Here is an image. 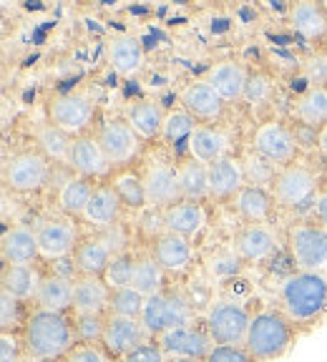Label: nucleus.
<instances>
[{"instance_id":"obj_30","label":"nucleus","mask_w":327,"mask_h":362,"mask_svg":"<svg viewBox=\"0 0 327 362\" xmlns=\"http://www.w3.org/2000/svg\"><path fill=\"white\" fill-rule=\"evenodd\" d=\"M96 187H98V184L93 179L71 174L61 184V189H58V197H56L58 211H61V214H66V216H71V219H79V216H84L91 197H93V192H96Z\"/></svg>"},{"instance_id":"obj_33","label":"nucleus","mask_w":327,"mask_h":362,"mask_svg":"<svg viewBox=\"0 0 327 362\" xmlns=\"http://www.w3.org/2000/svg\"><path fill=\"white\" fill-rule=\"evenodd\" d=\"M111 287L103 277H86L81 274L74 282V312H91V315H108Z\"/></svg>"},{"instance_id":"obj_23","label":"nucleus","mask_w":327,"mask_h":362,"mask_svg":"<svg viewBox=\"0 0 327 362\" xmlns=\"http://www.w3.org/2000/svg\"><path fill=\"white\" fill-rule=\"evenodd\" d=\"M209 176V197L212 199H234L239 189L247 184L242 169V158L237 156H224L214 164L207 166Z\"/></svg>"},{"instance_id":"obj_47","label":"nucleus","mask_w":327,"mask_h":362,"mask_svg":"<svg viewBox=\"0 0 327 362\" xmlns=\"http://www.w3.org/2000/svg\"><path fill=\"white\" fill-rule=\"evenodd\" d=\"M244 267L242 257L237 255V249L229 247V249H217L214 255L207 259V269L212 277H219V279H229L234 274H239Z\"/></svg>"},{"instance_id":"obj_29","label":"nucleus","mask_w":327,"mask_h":362,"mask_svg":"<svg viewBox=\"0 0 327 362\" xmlns=\"http://www.w3.org/2000/svg\"><path fill=\"white\" fill-rule=\"evenodd\" d=\"M164 121H166V113H164L161 103L151 101V98H142V101H134L126 108V124L136 131V136L142 141H154L161 136Z\"/></svg>"},{"instance_id":"obj_51","label":"nucleus","mask_w":327,"mask_h":362,"mask_svg":"<svg viewBox=\"0 0 327 362\" xmlns=\"http://www.w3.org/2000/svg\"><path fill=\"white\" fill-rule=\"evenodd\" d=\"M166 360L169 357L161 350V345H159L156 339H149V342L139 345L136 350H131L126 357H121L119 362H166Z\"/></svg>"},{"instance_id":"obj_19","label":"nucleus","mask_w":327,"mask_h":362,"mask_svg":"<svg viewBox=\"0 0 327 362\" xmlns=\"http://www.w3.org/2000/svg\"><path fill=\"white\" fill-rule=\"evenodd\" d=\"M0 255H3V264H35L40 259L35 226L21 224V221L13 226H6Z\"/></svg>"},{"instance_id":"obj_42","label":"nucleus","mask_w":327,"mask_h":362,"mask_svg":"<svg viewBox=\"0 0 327 362\" xmlns=\"http://www.w3.org/2000/svg\"><path fill=\"white\" fill-rule=\"evenodd\" d=\"M28 302L18 300L13 294L3 292L0 289V329L8 334H21L25 322H28V317L33 310H28Z\"/></svg>"},{"instance_id":"obj_31","label":"nucleus","mask_w":327,"mask_h":362,"mask_svg":"<svg viewBox=\"0 0 327 362\" xmlns=\"http://www.w3.org/2000/svg\"><path fill=\"white\" fill-rule=\"evenodd\" d=\"M294 124L310 126V129L320 131L327 124V88H315L307 86L302 93H297L289 106Z\"/></svg>"},{"instance_id":"obj_39","label":"nucleus","mask_w":327,"mask_h":362,"mask_svg":"<svg viewBox=\"0 0 327 362\" xmlns=\"http://www.w3.org/2000/svg\"><path fill=\"white\" fill-rule=\"evenodd\" d=\"M111 184H113V189H116V194H119V199L124 202L126 211H144V209H149L147 189H144L142 171L121 169V171H116V174H113Z\"/></svg>"},{"instance_id":"obj_3","label":"nucleus","mask_w":327,"mask_h":362,"mask_svg":"<svg viewBox=\"0 0 327 362\" xmlns=\"http://www.w3.org/2000/svg\"><path fill=\"white\" fill-rule=\"evenodd\" d=\"M297 337V325L282 310H262L252 317L244 347L257 362H270L289 352Z\"/></svg>"},{"instance_id":"obj_7","label":"nucleus","mask_w":327,"mask_h":362,"mask_svg":"<svg viewBox=\"0 0 327 362\" xmlns=\"http://www.w3.org/2000/svg\"><path fill=\"white\" fill-rule=\"evenodd\" d=\"M287 249L302 272H327V229L320 221L299 219L287 226Z\"/></svg>"},{"instance_id":"obj_1","label":"nucleus","mask_w":327,"mask_h":362,"mask_svg":"<svg viewBox=\"0 0 327 362\" xmlns=\"http://www.w3.org/2000/svg\"><path fill=\"white\" fill-rule=\"evenodd\" d=\"M21 337L28 362L63 360L79 345L74 332V312H51L33 307Z\"/></svg>"},{"instance_id":"obj_22","label":"nucleus","mask_w":327,"mask_h":362,"mask_svg":"<svg viewBox=\"0 0 327 362\" xmlns=\"http://www.w3.org/2000/svg\"><path fill=\"white\" fill-rule=\"evenodd\" d=\"M151 257L159 262V267L166 274H176V272H184L186 267L192 264L194 249L186 237L164 232L151 239Z\"/></svg>"},{"instance_id":"obj_37","label":"nucleus","mask_w":327,"mask_h":362,"mask_svg":"<svg viewBox=\"0 0 327 362\" xmlns=\"http://www.w3.org/2000/svg\"><path fill=\"white\" fill-rule=\"evenodd\" d=\"M176 169H179V187L181 197L192 199V202H204L209 197V176L207 166L197 161L194 156H181L176 158Z\"/></svg>"},{"instance_id":"obj_52","label":"nucleus","mask_w":327,"mask_h":362,"mask_svg":"<svg viewBox=\"0 0 327 362\" xmlns=\"http://www.w3.org/2000/svg\"><path fill=\"white\" fill-rule=\"evenodd\" d=\"M25 360V350H23V337L21 334H0V362H23Z\"/></svg>"},{"instance_id":"obj_36","label":"nucleus","mask_w":327,"mask_h":362,"mask_svg":"<svg viewBox=\"0 0 327 362\" xmlns=\"http://www.w3.org/2000/svg\"><path fill=\"white\" fill-rule=\"evenodd\" d=\"M33 141L40 151L48 156V161L53 164H68V151H71V141L74 136H68L63 129H58L51 121H40L33 126Z\"/></svg>"},{"instance_id":"obj_38","label":"nucleus","mask_w":327,"mask_h":362,"mask_svg":"<svg viewBox=\"0 0 327 362\" xmlns=\"http://www.w3.org/2000/svg\"><path fill=\"white\" fill-rule=\"evenodd\" d=\"M199 129V121L194 116L184 111V108H174V111L166 113V121H164V129L159 141L166 148H184L189 151V139Z\"/></svg>"},{"instance_id":"obj_26","label":"nucleus","mask_w":327,"mask_h":362,"mask_svg":"<svg viewBox=\"0 0 327 362\" xmlns=\"http://www.w3.org/2000/svg\"><path fill=\"white\" fill-rule=\"evenodd\" d=\"M229 146H231V139L222 126H202L192 134L189 139V156H194L197 161H202L204 166L214 164L219 158L224 156H231L229 153Z\"/></svg>"},{"instance_id":"obj_28","label":"nucleus","mask_w":327,"mask_h":362,"mask_svg":"<svg viewBox=\"0 0 327 362\" xmlns=\"http://www.w3.org/2000/svg\"><path fill=\"white\" fill-rule=\"evenodd\" d=\"M106 58L113 66V71L121 76H136L144 68V45L139 43V38L129 33L113 35L106 45Z\"/></svg>"},{"instance_id":"obj_43","label":"nucleus","mask_w":327,"mask_h":362,"mask_svg":"<svg viewBox=\"0 0 327 362\" xmlns=\"http://www.w3.org/2000/svg\"><path fill=\"white\" fill-rule=\"evenodd\" d=\"M242 169H244V179H247V184L270 189L272 181H275V176H277V171H280V166H275L272 161H267L265 156H260L257 151L249 148V151L242 156Z\"/></svg>"},{"instance_id":"obj_25","label":"nucleus","mask_w":327,"mask_h":362,"mask_svg":"<svg viewBox=\"0 0 327 362\" xmlns=\"http://www.w3.org/2000/svg\"><path fill=\"white\" fill-rule=\"evenodd\" d=\"M161 226H164V232H169V234H179V237H186V239L197 237L204 226L202 202L181 199V202L171 204L169 209L161 211Z\"/></svg>"},{"instance_id":"obj_56","label":"nucleus","mask_w":327,"mask_h":362,"mask_svg":"<svg viewBox=\"0 0 327 362\" xmlns=\"http://www.w3.org/2000/svg\"><path fill=\"white\" fill-rule=\"evenodd\" d=\"M315 216H317V221L327 229V187L322 189L320 199H317V204H315Z\"/></svg>"},{"instance_id":"obj_14","label":"nucleus","mask_w":327,"mask_h":362,"mask_svg":"<svg viewBox=\"0 0 327 362\" xmlns=\"http://www.w3.org/2000/svg\"><path fill=\"white\" fill-rule=\"evenodd\" d=\"M179 103L189 116L199 121L202 126H217L224 116V106L222 96L217 93L207 78H194L189 83L181 86L179 90Z\"/></svg>"},{"instance_id":"obj_34","label":"nucleus","mask_w":327,"mask_h":362,"mask_svg":"<svg viewBox=\"0 0 327 362\" xmlns=\"http://www.w3.org/2000/svg\"><path fill=\"white\" fill-rule=\"evenodd\" d=\"M33 305L51 312H74V282L56 277L51 272H43Z\"/></svg>"},{"instance_id":"obj_27","label":"nucleus","mask_w":327,"mask_h":362,"mask_svg":"<svg viewBox=\"0 0 327 362\" xmlns=\"http://www.w3.org/2000/svg\"><path fill=\"white\" fill-rule=\"evenodd\" d=\"M234 209L244 219V224H270L272 216H275L277 202L270 189L244 184L234 197Z\"/></svg>"},{"instance_id":"obj_6","label":"nucleus","mask_w":327,"mask_h":362,"mask_svg":"<svg viewBox=\"0 0 327 362\" xmlns=\"http://www.w3.org/2000/svg\"><path fill=\"white\" fill-rule=\"evenodd\" d=\"M194 322V307L184 294L164 289L159 294L147 297L142 312V325L151 339H159L164 332Z\"/></svg>"},{"instance_id":"obj_55","label":"nucleus","mask_w":327,"mask_h":362,"mask_svg":"<svg viewBox=\"0 0 327 362\" xmlns=\"http://www.w3.org/2000/svg\"><path fill=\"white\" fill-rule=\"evenodd\" d=\"M292 131H294V141H297L299 153L317 148V131L315 129H310V126H302V124H294Z\"/></svg>"},{"instance_id":"obj_24","label":"nucleus","mask_w":327,"mask_h":362,"mask_svg":"<svg viewBox=\"0 0 327 362\" xmlns=\"http://www.w3.org/2000/svg\"><path fill=\"white\" fill-rule=\"evenodd\" d=\"M287 16L294 33L310 43L322 45V40L327 38V8L322 3H312V0L294 3V6H289Z\"/></svg>"},{"instance_id":"obj_49","label":"nucleus","mask_w":327,"mask_h":362,"mask_svg":"<svg viewBox=\"0 0 327 362\" xmlns=\"http://www.w3.org/2000/svg\"><path fill=\"white\" fill-rule=\"evenodd\" d=\"M96 237L101 239L108 249H111L113 257L124 255V252H131V249H129L131 232H129V224H124V221H119V224H113V226H106V229L96 232Z\"/></svg>"},{"instance_id":"obj_53","label":"nucleus","mask_w":327,"mask_h":362,"mask_svg":"<svg viewBox=\"0 0 327 362\" xmlns=\"http://www.w3.org/2000/svg\"><path fill=\"white\" fill-rule=\"evenodd\" d=\"M63 362H113L103 352L101 345H76L74 350L63 357Z\"/></svg>"},{"instance_id":"obj_46","label":"nucleus","mask_w":327,"mask_h":362,"mask_svg":"<svg viewBox=\"0 0 327 362\" xmlns=\"http://www.w3.org/2000/svg\"><path fill=\"white\" fill-rule=\"evenodd\" d=\"M136 257L134 252H124V255H116L111 259V264L103 272V282L111 289H124L131 287L134 282V269H136Z\"/></svg>"},{"instance_id":"obj_60","label":"nucleus","mask_w":327,"mask_h":362,"mask_svg":"<svg viewBox=\"0 0 327 362\" xmlns=\"http://www.w3.org/2000/svg\"><path fill=\"white\" fill-rule=\"evenodd\" d=\"M23 362H28V360H23Z\"/></svg>"},{"instance_id":"obj_10","label":"nucleus","mask_w":327,"mask_h":362,"mask_svg":"<svg viewBox=\"0 0 327 362\" xmlns=\"http://www.w3.org/2000/svg\"><path fill=\"white\" fill-rule=\"evenodd\" d=\"M35 237H38V249H40V259L45 262H56L63 257H71L79 247L81 229L76 224V219L66 214H51L43 216V219L35 224Z\"/></svg>"},{"instance_id":"obj_8","label":"nucleus","mask_w":327,"mask_h":362,"mask_svg":"<svg viewBox=\"0 0 327 362\" xmlns=\"http://www.w3.org/2000/svg\"><path fill=\"white\" fill-rule=\"evenodd\" d=\"M252 315L234 300H219L207 310L204 329L214 345H244Z\"/></svg>"},{"instance_id":"obj_2","label":"nucleus","mask_w":327,"mask_h":362,"mask_svg":"<svg viewBox=\"0 0 327 362\" xmlns=\"http://www.w3.org/2000/svg\"><path fill=\"white\" fill-rule=\"evenodd\" d=\"M282 312L299 327H312L327 315V274L325 272H292L280 284Z\"/></svg>"},{"instance_id":"obj_54","label":"nucleus","mask_w":327,"mask_h":362,"mask_svg":"<svg viewBox=\"0 0 327 362\" xmlns=\"http://www.w3.org/2000/svg\"><path fill=\"white\" fill-rule=\"evenodd\" d=\"M48 272H51V274H56V277H61V279H68V282H76V279L81 277L79 267H76V262H74V255H71V257H63V259L51 262Z\"/></svg>"},{"instance_id":"obj_15","label":"nucleus","mask_w":327,"mask_h":362,"mask_svg":"<svg viewBox=\"0 0 327 362\" xmlns=\"http://www.w3.org/2000/svg\"><path fill=\"white\" fill-rule=\"evenodd\" d=\"M161 350L166 352V357H189V360L204 362L214 347L209 332L204 329V325H184V327H176L164 332L156 339Z\"/></svg>"},{"instance_id":"obj_12","label":"nucleus","mask_w":327,"mask_h":362,"mask_svg":"<svg viewBox=\"0 0 327 362\" xmlns=\"http://www.w3.org/2000/svg\"><path fill=\"white\" fill-rule=\"evenodd\" d=\"M96 139L113 171L129 169V164L142 153V139L126 124V119H108L98 126Z\"/></svg>"},{"instance_id":"obj_5","label":"nucleus","mask_w":327,"mask_h":362,"mask_svg":"<svg viewBox=\"0 0 327 362\" xmlns=\"http://www.w3.org/2000/svg\"><path fill=\"white\" fill-rule=\"evenodd\" d=\"M51 161L38 146L21 148L3 158V187L16 194H35L48 184Z\"/></svg>"},{"instance_id":"obj_41","label":"nucleus","mask_w":327,"mask_h":362,"mask_svg":"<svg viewBox=\"0 0 327 362\" xmlns=\"http://www.w3.org/2000/svg\"><path fill=\"white\" fill-rule=\"evenodd\" d=\"M277 98V81L272 78V74H267L265 68H257L252 71L247 78V93H244V101L249 103V108L254 111H262V108H270Z\"/></svg>"},{"instance_id":"obj_48","label":"nucleus","mask_w":327,"mask_h":362,"mask_svg":"<svg viewBox=\"0 0 327 362\" xmlns=\"http://www.w3.org/2000/svg\"><path fill=\"white\" fill-rule=\"evenodd\" d=\"M302 76L315 88H327V51L315 48L310 56L302 61Z\"/></svg>"},{"instance_id":"obj_59","label":"nucleus","mask_w":327,"mask_h":362,"mask_svg":"<svg viewBox=\"0 0 327 362\" xmlns=\"http://www.w3.org/2000/svg\"><path fill=\"white\" fill-rule=\"evenodd\" d=\"M320 48H325V51H327V38H325V40H322V45H320Z\"/></svg>"},{"instance_id":"obj_11","label":"nucleus","mask_w":327,"mask_h":362,"mask_svg":"<svg viewBox=\"0 0 327 362\" xmlns=\"http://www.w3.org/2000/svg\"><path fill=\"white\" fill-rule=\"evenodd\" d=\"M48 111V121L63 129L68 136H84L91 134V126L96 119V103L93 98L84 96V93H61L53 96L45 106Z\"/></svg>"},{"instance_id":"obj_44","label":"nucleus","mask_w":327,"mask_h":362,"mask_svg":"<svg viewBox=\"0 0 327 362\" xmlns=\"http://www.w3.org/2000/svg\"><path fill=\"white\" fill-rule=\"evenodd\" d=\"M108 315H91V312H74V332L79 345H101L106 332Z\"/></svg>"},{"instance_id":"obj_40","label":"nucleus","mask_w":327,"mask_h":362,"mask_svg":"<svg viewBox=\"0 0 327 362\" xmlns=\"http://www.w3.org/2000/svg\"><path fill=\"white\" fill-rule=\"evenodd\" d=\"M164 274L166 272L159 267V262L151 257V252H147V255H139L136 257V269H134V282H131V287L136 289V292H142L144 297H151V294H159L164 292Z\"/></svg>"},{"instance_id":"obj_16","label":"nucleus","mask_w":327,"mask_h":362,"mask_svg":"<svg viewBox=\"0 0 327 362\" xmlns=\"http://www.w3.org/2000/svg\"><path fill=\"white\" fill-rule=\"evenodd\" d=\"M149 339L151 337H149L147 329H144L142 320H129V317L108 315L101 347L113 362H119L121 357H126L131 350H136V347L149 342Z\"/></svg>"},{"instance_id":"obj_20","label":"nucleus","mask_w":327,"mask_h":362,"mask_svg":"<svg viewBox=\"0 0 327 362\" xmlns=\"http://www.w3.org/2000/svg\"><path fill=\"white\" fill-rule=\"evenodd\" d=\"M231 247L237 249V255L242 257L244 264H260L277 252V239L267 224H244L234 234Z\"/></svg>"},{"instance_id":"obj_9","label":"nucleus","mask_w":327,"mask_h":362,"mask_svg":"<svg viewBox=\"0 0 327 362\" xmlns=\"http://www.w3.org/2000/svg\"><path fill=\"white\" fill-rule=\"evenodd\" d=\"M249 148L265 156L275 166H287L294 164L299 158V148L294 141L292 126H287L280 119H267L254 129L252 139H249Z\"/></svg>"},{"instance_id":"obj_35","label":"nucleus","mask_w":327,"mask_h":362,"mask_svg":"<svg viewBox=\"0 0 327 362\" xmlns=\"http://www.w3.org/2000/svg\"><path fill=\"white\" fill-rule=\"evenodd\" d=\"M111 259H113L111 249H108L96 234L81 239L74 252L76 267H79V272L86 274V277H103V272L111 264Z\"/></svg>"},{"instance_id":"obj_58","label":"nucleus","mask_w":327,"mask_h":362,"mask_svg":"<svg viewBox=\"0 0 327 362\" xmlns=\"http://www.w3.org/2000/svg\"><path fill=\"white\" fill-rule=\"evenodd\" d=\"M166 362H199V360H189V357H169Z\"/></svg>"},{"instance_id":"obj_4","label":"nucleus","mask_w":327,"mask_h":362,"mask_svg":"<svg viewBox=\"0 0 327 362\" xmlns=\"http://www.w3.org/2000/svg\"><path fill=\"white\" fill-rule=\"evenodd\" d=\"M322 179L312 166L294 161L277 171L275 181H272V197H275L277 206L285 211H299L307 209L312 204H317L322 194Z\"/></svg>"},{"instance_id":"obj_50","label":"nucleus","mask_w":327,"mask_h":362,"mask_svg":"<svg viewBox=\"0 0 327 362\" xmlns=\"http://www.w3.org/2000/svg\"><path fill=\"white\" fill-rule=\"evenodd\" d=\"M204 362H257L244 345H214Z\"/></svg>"},{"instance_id":"obj_17","label":"nucleus","mask_w":327,"mask_h":362,"mask_svg":"<svg viewBox=\"0 0 327 362\" xmlns=\"http://www.w3.org/2000/svg\"><path fill=\"white\" fill-rule=\"evenodd\" d=\"M68 169L86 179H106L111 174V164L106 161L101 151V144L96 139V131L93 134L76 136L71 141V151H68Z\"/></svg>"},{"instance_id":"obj_45","label":"nucleus","mask_w":327,"mask_h":362,"mask_svg":"<svg viewBox=\"0 0 327 362\" xmlns=\"http://www.w3.org/2000/svg\"><path fill=\"white\" fill-rule=\"evenodd\" d=\"M147 297L142 292H136L134 287L124 289H111V302H108V315L116 317H129V320H142Z\"/></svg>"},{"instance_id":"obj_57","label":"nucleus","mask_w":327,"mask_h":362,"mask_svg":"<svg viewBox=\"0 0 327 362\" xmlns=\"http://www.w3.org/2000/svg\"><path fill=\"white\" fill-rule=\"evenodd\" d=\"M317 151H320V156L327 161V124L317 131Z\"/></svg>"},{"instance_id":"obj_32","label":"nucleus","mask_w":327,"mask_h":362,"mask_svg":"<svg viewBox=\"0 0 327 362\" xmlns=\"http://www.w3.org/2000/svg\"><path fill=\"white\" fill-rule=\"evenodd\" d=\"M40 279H43V272L35 264H3V272H0V289L13 294V297H18V300L28 302V300H35Z\"/></svg>"},{"instance_id":"obj_13","label":"nucleus","mask_w":327,"mask_h":362,"mask_svg":"<svg viewBox=\"0 0 327 362\" xmlns=\"http://www.w3.org/2000/svg\"><path fill=\"white\" fill-rule=\"evenodd\" d=\"M144 189H147V202L149 209L164 211L169 209L171 204L181 202V187H179V169L176 161L169 158H154L142 169Z\"/></svg>"},{"instance_id":"obj_21","label":"nucleus","mask_w":327,"mask_h":362,"mask_svg":"<svg viewBox=\"0 0 327 362\" xmlns=\"http://www.w3.org/2000/svg\"><path fill=\"white\" fill-rule=\"evenodd\" d=\"M247 78H249V74L244 71L242 63L229 61V58L217 61L214 66L207 71L209 86L219 93L224 103L244 101V93H247Z\"/></svg>"},{"instance_id":"obj_18","label":"nucleus","mask_w":327,"mask_h":362,"mask_svg":"<svg viewBox=\"0 0 327 362\" xmlns=\"http://www.w3.org/2000/svg\"><path fill=\"white\" fill-rule=\"evenodd\" d=\"M124 211H126V206L119 199V194H116V189H113V184L111 181H103V184L96 187V192H93V197H91L88 206H86L81 219H84L88 226H93L96 232H101V229H106V226H113V224H119V221H124Z\"/></svg>"}]
</instances>
